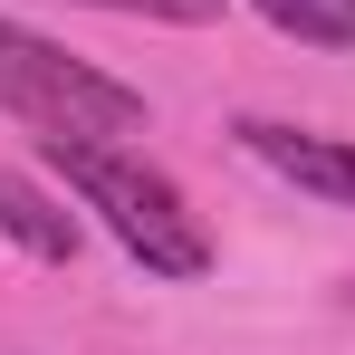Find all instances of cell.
Returning a JSON list of instances; mask_svg holds the SVG:
<instances>
[{
  "instance_id": "cell-1",
  "label": "cell",
  "mask_w": 355,
  "mask_h": 355,
  "mask_svg": "<svg viewBox=\"0 0 355 355\" xmlns=\"http://www.w3.org/2000/svg\"><path fill=\"white\" fill-rule=\"evenodd\" d=\"M39 154H49V173L77 192V211H96L106 240H116L144 279H202V269H211L202 211H192L182 182L164 173V164H144L125 135H39Z\"/></svg>"
},
{
  "instance_id": "cell-2",
  "label": "cell",
  "mask_w": 355,
  "mask_h": 355,
  "mask_svg": "<svg viewBox=\"0 0 355 355\" xmlns=\"http://www.w3.org/2000/svg\"><path fill=\"white\" fill-rule=\"evenodd\" d=\"M0 106L39 135H144L154 125L125 77H106L96 58H67L58 39H39L19 19H0Z\"/></svg>"
},
{
  "instance_id": "cell-3",
  "label": "cell",
  "mask_w": 355,
  "mask_h": 355,
  "mask_svg": "<svg viewBox=\"0 0 355 355\" xmlns=\"http://www.w3.org/2000/svg\"><path fill=\"white\" fill-rule=\"evenodd\" d=\"M231 144L250 154V164H269L279 182H297V192H317V202L355 211V135H317V125H279V116H240Z\"/></svg>"
},
{
  "instance_id": "cell-4",
  "label": "cell",
  "mask_w": 355,
  "mask_h": 355,
  "mask_svg": "<svg viewBox=\"0 0 355 355\" xmlns=\"http://www.w3.org/2000/svg\"><path fill=\"white\" fill-rule=\"evenodd\" d=\"M0 240H19L29 259L67 269V259H77V211H58L29 173H10V164H0Z\"/></svg>"
},
{
  "instance_id": "cell-5",
  "label": "cell",
  "mask_w": 355,
  "mask_h": 355,
  "mask_svg": "<svg viewBox=\"0 0 355 355\" xmlns=\"http://www.w3.org/2000/svg\"><path fill=\"white\" fill-rule=\"evenodd\" d=\"M279 39H297V49H336V58H355V0H250Z\"/></svg>"
},
{
  "instance_id": "cell-6",
  "label": "cell",
  "mask_w": 355,
  "mask_h": 355,
  "mask_svg": "<svg viewBox=\"0 0 355 355\" xmlns=\"http://www.w3.org/2000/svg\"><path fill=\"white\" fill-rule=\"evenodd\" d=\"M77 10H125V19H221V0H77Z\"/></svg>"
}]
</instances>
